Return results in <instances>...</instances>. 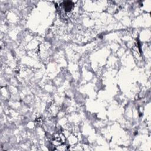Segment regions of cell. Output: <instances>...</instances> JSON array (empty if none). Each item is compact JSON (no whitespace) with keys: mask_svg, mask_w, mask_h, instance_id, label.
Returning a JSON list of instances; mask_svg holds the SVG:
<instances>
[{"mask_svg":"<svg viewBox=\"0 0 151 151\" xmlns=\"http://www.w3.org/2000/svg\"><path fill=\"white\" fill-rule=\"evenodd\" d=\"M65 142V136L61 133H56L52 139V143L57 147L61 146Z\"/></svg>","mask_w":151,"mask_h":151,"instance_id":"obj_1","label":"cell"}]
</instances>
